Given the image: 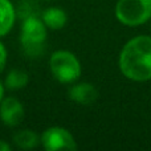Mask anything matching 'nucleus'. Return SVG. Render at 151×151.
Listing matches in <instances>:
<instances>
[{"label": "nucleus", "instance_id": "nucleus-5", "mask_svg": "<svg viewBox=\"0 0 151 151\" xmlns=\"http://www.w3.org/2000/svg\"><path fill=\"white\" fill-rule=\"evenodd\" d=\"M42 147L47 151H58V150H77V143L73 134L65 127L61 126H50L42 133L40 138Z\"/></svg>", "mask_w": 151, "mask_h": 151}, {"label": "nucleus", "instance_id": "nucleus-6", "mask_svg": "<svg viewBox=\"0 0 151 151\" xmlns=\"http://www.w3.org/2000/svg\"><path fill=\"white\" fill-rule=\"evenodd\" d=\"M24 106L16 97H5L0 101V119L4 125L15 127L24 118Z\"/></svg>", "mask_w": 151, "mask_h": 151}, {"label": "nucleus", "instance_id": "nucleus-11", "mask_svg": "<svg viewBox=\"0 0 151 151\" xmlns=\"http://www.w3.org/2000/svg\"><path fill=\"white\" fill-rule=\"evenodd\" d=\"M29 82V76L27 72L20 69H12L7 74L4 81V86L8 90H20L24 89Z\"/></svg>", "mask_w": 151, "mask_h": 151}, {"label": "nucleus", "instance_id": "nucleus-4", "mask_svg": "<svg viewBox=\"0 0 151 151\" xmlns=\"http://www.w3.org/2000/svg\"><path fill=\"white\" fill-rule=\"evenodd\" d=\"M114 15L126 27H139L151 19V0H118Z\"/></svg>", "mask_w": 151, "mask_h": 151}, {"label": "nucleus", "instance_id": "nucleus-1", "mask_svg": "<svg viewBox=\"0 0 151 151\" xmlns=\"http://www.w3.org/2000/svg\"><path fill=\"white\" fill-rule=\"evenodd\" d=\"M121 73L127 80L146 82L151 80V36L141 35L130 39L118 58Z\"/></svg>", "mask_w": 151, "mask_h": 151}, {"label": "nucleus", "instance_id": "nucleus-14", "mask_svg": "<svg viewBox=\"0 0 151 151\" xmlns=\"http://www.w3.org/2000/svg\"><path fill=\"white\" fill-rule=\"evenodd\" d=\"M4 91H5V86H4V83H1V81H0V101L4 98Z\"/></svg>", "mask_w": 151, "mask_h": 151}, {"label": "nucleus", "instance_id": "nucleus-15", "mask_svg": "<svg viewBox=\"0 0 151 151\" xmlns=\"http://www.w3.org/2000/svg\"><path fill=\"white\" fill-rule=\"evenodd\" d=\"M44 1H49V0H44Z\"/></svg>", "mask_w": 151, "mask_h": 151}, {"label": "nucleus", "instance_id": "nucleus-10", "mask_svg": "<svg viewBox=\"0 0 151 151\" xmlns=\"http://www.w3.org/2000/svg\"><path fill=\"white\" fill-rule=\"evenodd\" d=\"M13 143L20 150H32L40 143V138L35 131L24 129L13 135Z\"/></svg>", "mask_w": 151, "mask_h": 151}, {"label": "nucleus", "instance_id": "nucleus-3", "mask_svg": "<svg viewBox=\"0 0 151 151\" xmlns=\"http://www.w3.org/2000/svg\"><path fill=\"white\" fill-rule=\"evenodd\" d=\"M49 69L53 78L60 83L76 82L82 73L80 60L74 53L64 49L52 53L49 58Z\"/></svg>", "mask_w": 151, "mask_h": 151}, {"label": "nucleus", "instance_id": "nucleus-2", "mask_svg": "<svg viewBox=\"0 0 151 151\" xmlns=\"http://www.w3.org/2000/svg\"><path fill=\"white\" fill-rule=\"evenodd\" d=\"M20 42L29 57H40L47 44V27L41 17L28 16L24 19L20 31Z\"/></svg>", "mask_w": 151, "mask_h": 151}, {"label": "nucleus", "instance_id": "nucleus-8", "mask_svg": "<svg viewBox=\"0 0 151 151\" xmlns=\"http://www.w3.org/2000/svg\"><path fill=\"white\" fill-rule=\"evenodd\" d=\"M41 20L45 24V27L53 31H58L65 27L66 21H68V16L64 9L58 7H49L47 9L42 11L41 13Z\"/></svg>", "mask_w": 151, "mask_h": 151}, {"label": "nucleus", "instance_id": "nucleus-9", "mask_svg": "<svg viewBox=\"0 0 151 151\" xmlns=\"http://www.w3.org/2000/svg\"><path fill=\"white\" fill-rule=\"evenodd\" d=\"M16 11L9 0H0V37L7 36L13 28Z\"/></svg>", "mask_w": 151, "mask_h": 151}, {"label": "nucleus", "instance_id": "nucleus-7", "mask_svg": "<svg viewBox=\"0 0 151 151\" xmlns=\"http://www.w3.org/2000/svg\"><path fill=\"white\" fill-rule=\"evenodd\" d=\"M98 90L90 82L74 83L69 89V98L80 105H91L98 99Z\"/></svg>", "mask_w": 151, "mask_h": 151}, {"label": "nucleus", "instance_id": "nucleus-13", "mask_svg": "<svg viewBox=\"0 0 151 151\" xmlns=\"http://www.w3.org/2000/svg\"><path fill=\"white\" fill-rule=\"evenodd\" d=\"M11 146L4 141H0V151H9Z\"/></svg>", "mask_w": 151, "mask_h": 151}, {"label": "nucleus", "instance_id": "nucleus-12", "mask_svg": "<svg viewBox=\"0 0 151 151\" xmlns=\"http://www.w3.org/2000/svg\"><path fill=\"white\" fill-rule=\"evenodd\" d=\"M7 56H8L7 49H5L4 44L0 41V73H1L5 68V64H7Z\"/></svg>", "mask_w": 151, "mask_h": 151}]
</instances>
